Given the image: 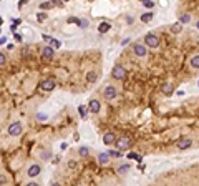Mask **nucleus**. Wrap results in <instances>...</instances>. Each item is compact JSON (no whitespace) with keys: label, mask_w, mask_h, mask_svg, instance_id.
Returning a JSON list of instances; mask_svg holds the SVG:
<instances>
[{"label":"nucleus","mask_w":199,"mask_h":186,"mask_svg":"<svg viewBox=\"0 0 199 186\" xmlns=\"http://www.w3.org/2000/svg\"><path fill=\"white\" fill-rule=\"evenodd\" d=\"M126 75H128V72H126V68H124L123 65H115V66H113L111 76L115 80H124V78H126Z\"/></svg>","instance_id":"f257e3e1"},{"label":"nucleus","mask_w":199,"mask_h":186,"mask_svg":"<svg viewBox=\"0 0 199 186\" xmlns=\"http://www.w3.org/2000/svg\"><path fill=\"white\" fill-rule=\"evenodd\" d=\"M144 45L149 48H158L159 47V37L154 33H146L144 35Z\"/></svg>","instance_id":"f03ea898"},{"label":"nucleus","mask_w":199,"mask_h":186,"mask_svg":"<svg viewBox=\"0 0 199 186\" xmlns=\"http://www.w3.org/2000/svg\"><path fill=\"white\" fill-rule=\"evenodd\" d=\"M7 131H8V135L13 136V138H15V136H20L22 135V131H23V125L20 123V121H13V123L8 126Z\"/></svg>","instance_id":"7ed1b4c3"},{"label":"nucleus","mask_w":199,"mask_h":186,"mask_svg":"<svg viewBox=\"0 0 199 186\" xmlns=\"http://www.w3.org/2000/svg\"><path fill=\"white\" fill-rule=\"evenodd\" d=\"M133 53L140 58H144L148 55V48L143 43H133Z\"/></svg>","instance_id":"20e7f679"},{"label":"nucleus","mask_w":199,"mask_h":186,"mask_svg":"<svg viewBox=\"0 0 199 186\" xmlns=\"http://www.w3.org/2000/svg\"><path fill=\"white\" fill-rule=\"evenodd\" d=\"M116 135L113 131H106L105 135H103V143H105L106 146H115L116 145Z\"/></svg>","instance_id":"39448f33"},{"label":"nucleus","mask_w":199,"mask_h":186,"mask_svg":"<svg viewBox=\"0 0 199 186\" xmlns=\"http://www.w3.org/2000/svg\"><path fill=\"white\" fill-rule=\"evenodd\" d=\"M103 96H105V100L111 101V100H115V98L118 96V92H116V88H115L113 85H110V86H106V88H105Z\"/></svg>","instance_id":"423d86ee"},{"label":"nucleus","mask_w":199,"mask_h":186,"mask_svg":"<svg viewBox=\"0 0 199 186\" xmlns=\"http://www.w3.org/2000/svg\"><path fill=\"white\" fill-rule=\"evenodd\" d=\"M191 145H193V140L191 138H179L176 141V148L177 150H187Z\"/></svg>","instance_id":"0eeeda50"},{"label":"nucleus","mask_w":199,"mask_h":186,"mask_svg":"<svg viewBox=\"0 0 199 186\" xmlns=\"http://www.w3.org/2000/svg\"><path fill=\"white\" fill-rule=\"evenodd\" d=\"M40 173H42V166H40V164H37V163H35V164H30V166H28L27 174H28L30 178H37Z\"/></svg>","instance_id":"6e6552de"},{"label":"nucleus","mask_w":199,"mask_h":186,"mask_svg":"<svg viewBox=\"0 0 199 186\" xmlns=\"http://www.w3.org/2000/svg\"><path fill=\"white\" fill-rule=\"evenodd\" d=\"M53 55H55V48L52 47V45H45V47H42V57L50 60V58H53Z\"/></svg>","instance_id":"1a4fd4ad"},{"label":"nucleus","mask_w":199,"mask_h":186,"mask_svg":"<svg viewBox=\"0 0 199 186\" xmlns=\"http://www.w3.org/2000/svg\"><path fill=\"white\" fill-rule=\"evenodd\" d=\"M88 110H90L93 115H98L100 111H101V103H100L98 100H90V103H88Z\"/></svg>","instance_id":"9d476101"},{"label":"nucleus","mask_w":199,"mask_h":186,"mask_svg":"<svg viewBox=\"0 0 199 186\" xmlns=\"http://www.w3.org/2000/svg\"><path fill=\"white\" fill-rule=\"evenodd\" d=\"M40 88L43 90V92H52V90L55 88V80H52V78L43 80V82L40 83Z\"/></svg>","instance_id":"9b49d317"},{"label":"nucleus","mask_w":199,"mask_h":186,"mask_svg":"<svg viewBox=\"0 0 199 186\" xmlns=\"http://www.w3.org/2000/svg\"><path fill=\"white\" fill-rule=\"evenodd\" d=\"M130 138H126V136H123V138H118V140H116V148H118V150H121V151H124V150H126L128 148V146H130Z\"/></svg>","instance_id":"f8f14e48"},{"label":"nucleus","mask_w":199,"mask_h":186,"mask_svg":"<svg viewBox=\"0 0 199 186\" xmlns=\"http://www.w3.org/2000/svg\"><path fill=\"white\" fill-rule=\"evenodd\" d=\"M110 153H100L98 155V163L100 164H108V161H110Z\"/></svg>","instance_id":"ddd939ff"},{"label":"nucleus","mask_w":199,"mask_h":186,"mask_svg":"<svg viewBox=\"0 0 199 186\" xmlns=\"http://www.w3.org/2000/svg\"><path fill=\"white\" fill-rule=\"evenodd\" d=\"M110 29H111V25H110L108 22H101L98 25V32H100V33H106V32H110Z\"/></svg>","instance_id":"4468645a"},{"label":"nucleus","mask_w":199,"mask_h":186,"mask_svg":"<svg viewBox=\"0 0 199 186\" xmlns=\"http://www.w3.org/2000/svg\"><path fill=\"white\" fill-rule=\"evenodd\" d=\"M96 80H98L96 72H88V73H86V82H88V83H95Z\"/></svg>","instance_id":"2eb2a0df"},{"label":"nucleus","mask_w":199,"mask_h":186,"mask_svg":"<svg viewBox=\"0 0 199 186\" xmlns=\"http://www.w3.org/2000/svg\"><path fill=\"white\" fill-rule=\"evenodd\" d=\"M118 174L120 176H124V174L128 173V171H130V164H121V166H118Z\"/></svg>","instance_id":"dca6fc26"},{"label":"nucleus","mask_w":199,"mask_h":186,"mask_svg":"<svg viewBox=\"0 0 199 186\" xmlns=\"http://www.w3.org/2000/svg\"><path fill=\"white\" fill-rule=\"evenodd\" d=\"M173 90H174V86L171 85V83H166V85L163 86V93H164L166 96H169V95L173 93Z\"/></svg>","instance_id":"f3484780"},{"label":"nucleus","mask_w":199,"mask_h":186,"mask_svg":"<svg viewBox=\"0 0 199 186\" xmlns=\"http://www.w3.org/2000/svg\"><path fill=\"white\" fill-rule=\"evenodd\" d=\"M191 68L199 70V55H194V57L191 58Z\"/></svg>","instance_id":"a211bd4d"},{"label":"nucleus","mask_w":199,"mask_h":186,"mask_svg":"<svg viewBox=\"0 0 199 186\" xmlns=\"http://www.w3.org/2000/svg\"><path fill=\"white\" fill-rule=\"evenodd\" d=\"M153 17H154V13L153 12H146V13H143V15H141V22H149V20H153Z\"/></svg>","instance_id":"6ab92c4d"},{"label":"nucleus","mask_w":199,"mask_h":186,"mask_svg":"<svg viewBox=\"0 0 199 186\" xmlns=\"http://www.w3.org/2000/svg\"><path fill=\"white\" fill-rule=\"evenodd\" d=\"M78 153H80V156H88L90 155V148L88 146H80V150H78Z\"/></svg>","instance_id":"aec40b11"},{"label":"nucleus","mask_w":199,"mask_h":186,"mask_svg":"<svg viewBox=\"0 0 199 186\" xmlns=\"http://www.w3.org/2000/svg\"><path fill=\"white\" fill-rule=\"evenodd\" d=\"M181 30H183V23H181V22L174 23V25L171 27V32H173V33H179Z\"/></svg>","instance_id":"412c9836"},{"label":"nucleus","mask_w":199,"mask_h":186,"mask_svg":"<svg viewBox=\"0 0 199 186\" xmlns=\"http://www.w3.org/2000/svg\"><path fill=\"white\" fill-rule=\"evenodd\" d=\"M53 5H55V3H53L52 0H50V2H43V3H40V8H42V10H48V8H52Z\"/></svg>","instance_id":"4be33fe9"},{"label":"nucleus","mask_w":199,"mask_h":186,"mask_svg":"<svg viewBox=\"0 0 199 186\" xmlns=\"http://www.w3.org/2000/svg\"><path fill=\"white\" fill-rule=\"evenodd\" d=\"M110 156H111V158H121V150H120V151H118V150H110Z\"/></svg>","instance_id":"5701e85b"},{"label":"nucleus","mask_w":199,"mask_h":186,"mask_svg":"<svg viewBox=\"0 0 199 186\" xmlns=\"http://www.w3.org/2000/svg\"><path fill=\"white\" fill-rule=\"evenodd\" d=\"M50 45H52L53 48H60V47H62V42H60V40H56V38H52Z\"/></svg>","instance_id":"b1692460"},{"label":"nucleus","mask_w":199,"mask_h":186,"mask_svg":"<svg viewBox=\"0 0 199 186\" xmlns=\"http://www.w3.org/2000/svg\"><path fill=\"white\" fill-rule=\"evenodd\" d=\"M128 158H131V160H136V161H141V160H143V156H141V155H136V153H130Z\"/></svg>","instance_id":"393cba45"},{"label":"nucleus","mask_w":199,"mask_h":186,"mask_svg":"<svg viewBox=\"0 0 199 186\" xmlns=\"http://www.w3.org/2000/svg\"><path fill=\"white\" fill-rule=\"evenodd\" d=\"M37 20H38V22H43V20H47V13H43V12L37 13Z\"/></svg>","instance_id":"a878e982"},{"label":"nucleus","mask_w":199,"mask_h":186,"mask_svg":"<svg viewBox=\"0 0 199 186\" xmlns=\"http://www.w3.org/2000/svg\"><path fill=\"white\" fill-rule=\"evenodd\" d=\"M189 19H191V17L187 15V13H184V15L179 19V22H181V23H187V22H189Z\"/></svg>","instance_id":"bb28decb"},{"label":"nucleus","mask_w":199,"mask_h":186,"mask_svg":"<svg viewBox=\"0 0 199 186\" xmlns=\"http://www.w3.org/2000/svg\"><path fill=\"white\" fill-rule=\"evenodd\" d=\"M50 156H52V151H43L42 153V160H45V161L50 160Z\"/></svg>","instance_id":"cd10ccee"},{"label":"nucleus","mask_w":199,"mask_h":186,"mask_svg":"<svg viewBox=\"0 0 199 186\" xmlns=\"http://www.w3.org/2000/svg\"><path fill=\"white\" fill-rule=\"evenodd\" d=\"M78 111H80L81 118H86V110H85V107H83V105H81V107L78 108Z\"/></svg>","instance_id":"c85d7f7f"},{"label":"nucleus","mask_w":199,"mask_h":186,"mask_svg":"<svg viewBox=\"0 0 199 186\" xmlns=\"http://www.w3.org/2000/svg\"><path fill=\"white\" fill-rule=\"evenodd\" d=\"M68 22H70V23H76V25L80 27V22H81V20H80V19H75V17H70Z\"/></svg>","instance_id":"c756f323"},{"label":"nucleus","mask_w":199,"mask_h":186,"mask_svg":"<svg viewBox=\"0 0 199 186\" xmlns=\"http://www.w3.org/2000/svg\"><path fill=\"white\" fill-rule=\"evenodd\" d=\"M42 38H43V42H45V43H50V42H52V38H53V37H50V35L43 33V35H42Z\"/></svg>","instance_id":"7c9ffc66"},{"label":"nucleus","mask_w":199,"mask_h":186,"mask_svg":"<svg viewBox=\"0 0 199 186\" xmlns=\"http://www.w3.org/2000/svg\"><path fill=\"white\" fill-rule=\"evenodd\" d=\"M143 5L146 7V8H153V7H154V3H153V0H148V2H144Z\"/></svg>","instance_id":"2f4dec72"},{"label":"nucleus","mask_w":199,"mask_h":186,"mask_svg":"<svg viewBox=\"0 0 199 186\" xmlns=\"http://www.w3.org/2000/svg\"><path fill=\"white\" fill-rule=\"evenodd\" d=\"M80 27H81V29H86V27H88V20L81 19V22H80Z\"/></svg>","instance_id":"473e14b6"},{"label":"nucleus","mask_w":199,"mask_h":186,"mask_svg":"<svg viewBox=\"0 0 199 186\" xmlns=\"http://www.w3.org/2000/svg\"><path fill=\"white\" fill-rule=\"evenodd\" d=\"M37 117H38V120H40V121H45V120H47V118H48L47 115H43V113H38Z\"/></svg>","instance_id":"72a5a7b5"},{"label":"nucleus","mask_w":199,"mask_h":186,"mask_svg":"<svg viewBox=\"0 0 199 186\" xmlns=\"http://www.w3.org/2000/svg\"><path fill=\"white\" fill-rule=\"evenodd\" d=\"M0 65H5V53H0Z\"/></svg>","instance_id":"f704fd0d"},{"label":"nucleus","mask_w":199,"mask_h":186,"mask_svg":"<svg viewBox=\"0 0 199 186\" xmlns=\"http://www.w3.org/2000/svg\"><path fill=\"white\" fill-rule=\"evenodd\" d=\"M13 38H15L17 42H22V38H23V37H22L20 33H15V35H13Z\"/></svg>","instance_id":"c9c22d12"},{"label":"nucleus","mask_w":199,"mask_h":186,"mask_svg":"<svg viewBox=\"0 0 199 186\" xmlns=\"http://www.w3.org/2000/svg\"><path fill=\"white\" fill-rule=\"evenodd\" d=\"M52 2L55 3V5H60V7H62V5H63V2H65V0H52Z\"/></svg>","instance_id":"e433bc0d"},{"label":"nucleus","mask_w":199,"mask_h":186,"mask_svg":"<svg viewBox=\"0 0 199 186\" xmlns=\"http://www.w3.org/2000/svg\"><path fill=\"white\" fill-rule=\"evenodd\" d=\"M68 166H70V168H75V166H76V161L70 160V161H68Z\"/></svg>","instance_id":"4c0bfd02"},{"label":"nucleus","mask_w":199,"mask_h":186,"mask_svg":"<svg viewBox=\"0 0 199 186\" xmlns=\"http://www.w3.org/2000/svg\"><path fill=\"white\" fill-rule=\"evenodd\" d=\"M5 42H7V37H5V35H2V37H0V43H5Z\"/></svg>","instance_id":"58836bf2"},{"label":"nucleus","mask_w":199,"mask_h":186,"mask_svg":"<svg viewBox=\"0 0 199 186\" xmlns=\"http://www.w3.org/2000/svg\"><path fill=\"white\" fill-rule=\"evenodd\" d=\"M25 3H28V0H20V2H19V7H22V5H25Z\"/></svg>","instance_id":"ea45409f"},{"label":"nucleus","mask_w":199,"mask_h":186,"mask_svg":"<svg viewBox=\"0 0 199 186\" xmlns=\"http://www.w3.org/2000/svg\"><path fill=\"white\" fill-rule=\"evenodd\" d=\"M128 43H130V38H126V40H123V42H121L123 47H124V45H128Z\"/></svg>","instance_id":"a19ab883"},{"label":"nucleus","mask_w":199,"mask_h":186,"mask_svg":"<svg viewBox=\"0 0 199 186\" xmlns=\"http://www.w3.org/2000/svg\"><path fill=\"white\" fill-rule=\"evenodd\" d=\"M140 2H141V3H144V2H148V0H140Z\"/></svg>","instance_id":"79ce46f5"},{"label":"nucleus","mask_w":199,"mask_h":186,"mask_svg":"<svg viewBox=\"0 0 199 186\" xmlns=\"http://www.w3.org/2000/svg\"><path fill=\"white\" fill-rule=\"evenodd\" d=\"M196 27H197V29H199V20H197V23H196Z\"/></svg>","instance_id":"37998d69"},{"label":"nucleus","mask_w":199,"mask_h":186,"mask_svg":"<svg viewBox=\"0 0 199 186\" xmlns=\"http://www.w3.org/2000/svg\"><path fill=\"white\" fill-rule=\"evenodd\" d=\"M65 2H70V0H65Z\"/></svg>","instance_id":"c03bdc74"},{"label":"nucleus","mask_w":199,"mask_h":186,"mask_svg":"<svg viewBox=\"0 0 199 186\" xmlns=\"http://www.w3.org/2000/svg\"><path fill=\"white\" fill-rule=\"evenodd\" d=\"M197 85H199V83H197Z\"/></svg>","instance_id":"a18cd8bd"}]
</instances>
